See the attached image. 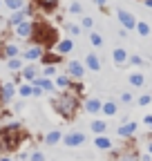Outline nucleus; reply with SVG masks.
I'll return each mask as SVG.
<instances>
[{"label":"nucleus","instance_id":"3c124183","mask_svg":"<svg viewBox=\"0 0 152 161\" xmlns=\"http://www.w3.org/2000/svg\"><path fill=\"white\" fill-rule=\"evenodd\" d=\"M0 108H3V105H0ZM0 116H3V110H0Z\"/></svg>","mask_w":152,"mask_h":161},{"label":"nucleus","instance_id":"4c0bfd02","mask_svg":"<svg viewBox=\"0 0 152 161\" xmlns=\"http://www.w3.org/2000/svg\"><path fill=\"white\" fill-rule=\"evenodd\" d=\"M29 161H47V157H45L41 150H31V154H29Z\"/></svg>","mask_w":152,"mask_h":161},{"label":"nucleus","instance_id":"0eeeda50","mask_svg":"<svg viewBox=\"0 0 152 161\" xmlns=\"http://www.w3.org/2000/svg\"><path fill=\"white\" fill-rule=\"evenodd\" d=\"M87 143V136L81 130H72L67 134H63V146L65 148H83Z\"/></svg>","mask_w":152,"mask_h":161},{"label":"nucleus","instance_id":"a18cd8bd","mask_svg":"<svg viewBox=\"0 0 152 161\" xmlns=\"http://www.w3.org/2000/svg\"><path fill=\"white\" fill-rule=\"evenodd\" d=\"M0 161H14V157H9V154L3 152V154H0Z\"/></svg>","mask_w":152,"mask_h":161},{"label":"nucleus","instance_id":"f03ea898","mask_svg":"<svg viewBox=\"0 0 152 161\" xmlns=\"http://www.w3.org/2000/svg\"><path fill=\"white\" fill-rule=\"evenodd\" d=\"M23 125L20 123H5L0 128V146H3L5 152H16L23 146Z\"/></svg>","mask_w":152,"mask_h":161},{"label":"nucleus","instance_id":"ea45409f","mask_svg":"<svg viewBox=\"0 0 152 161\" xmlns=\"http://www.w3.org/2000/svg\"><path fill=\"white\" fill-rule=\"evenodd\" d=\"M143 125L148 128V132H152V114H145L143 116Z\"/></svg>","mask_w":152,"mask_h":161},{"label":"nucleus","instance_id":"603ef678","mask_svg":"<svg viewBox=\"0 0 152 161\" xmlns=\"http://www.w3.org/2000/svg\"><path fill=\"white\" fill-rule=\"evenodd\" d=\"M0 7H3V0H0Z\"/></svg>","mask_w":152,"mask_h":161},{"label":"nucleus","instance_id":"c85d7f7f","mask_svg":"<svg viewBox=\"0 0 152 161\" xmlns=\"http://www.w3.org/2000/svg\"><path fill=\"white\" fill-rule=\"evenodd\" d=\"M61 0H31V5H36L38 9H45V11H52Z\"/></svg>","mask_w":152,"mask_h":161},{"label":"nucleus","instance_id":"a878e982","mask_svg":"<svg viewBox=\"0 0 152 161\" xmlns=\"http://www.w3.org/2000/svg\"><path fill=\"white\" fill-rule=\"evenodd\" d=\"M63 60L61 54H56V52H45V56L41 58V65H58Z\"/></svg>","mask_w":152,"mask_h":161},{"label":"nucleus","instance_id":"39448f33","mask_svg":"<svg viewBox=\"0 0 152 161\" xmlns=\"http://www.w3.org/2000/svg\"><path fill=\"white\" fill-rule=\"evenodd\" d=\"M45 52H47V47H45V45L31 43V45H27V47L20 52V56H23L25 63H38V60H41V58L45 56Z\"/></svg>","mask_w":152,"mask_h":161},{"label":"nucleus","instance_id":"c756f323","mask_svg":"<svg viewBox=\"0 0 152 161\" xmlns=\"http://www.w3.org/2000/svg\"><path fill=\"white\" fill-rule=\"evenodd\" d=\"M65 29H67V34L72 36V38H79L85 29L81 27V23H65Z\"/></svg>","mask_w":152,"mask_h":161},{"label":"nucleus","instance_id":"4468645a","mask_svg":"<svg viewBox=\"0 0 152 161\" xmlns=\"http://www.w3.org/2000/svg\"><path fill=\"white\" fill-rule=\"evenodd\" d=\"M137 128H139L137 121H123V123L117 128V134H119L121 139H132V136L137 134Z\"/></svg>","mask_w":152,"mask_h":161},{"label":"nucleus","instance_id":"aec40b11","mask_svg":"<svg viewBox=\"0 0 152 161\" xmlns=\"http://www.w3.org/2000/svg\"><path fill=\"white\" fill-rule=\"evenodd\" d=\"M43 143L45 146H58V143H63V132L61 130H49L45 136H43Z\"/></svg>","mask_w":152,"mask_h":161},{"label":"nucleus","instance_id":"4be33fe9","mask_svg":"<svg viewBox=\"0 0 152 161\" xmlns=\"http://www.w3.org/2000/svg\"><path fill=\"white\" fill-rule=\"evenodd\" d=\"M94 148L96 150H112L114 143H112V139L107 134H94Z\"/></svg>","mask_w":152,"mask_h":161},{"label":"nucleus","instance_id":"412c9836","mask_svg":"<svg viewBox=\"0 0 152 161\" xmlns=\"http://www.w3.org/2000/svg\"><path fill=\"white\" fill-rule=\"evenodd\" d=\"M101 114L105 119H112L119 114V101H103V108H101Z\"/></svg>","mask_w":152,"mask_h":161},{"label":"nucleus","instance_id":"6e6552de","mask_svg":"<svg viewBox=\"0 0 152 161\" xmlns=\"http://www.w3.org/2000/svg\"><path fill=\"white\" fill-rule=\"evenodd\" d=\"M117 20L121 23V27H123V29H128V31H134V29H137V23H139V18L132 14V11L123 9V7H119V9H117Z\"/></svg>","mask_w":152,"mask_h":161},{"label":"nucleus","instance_id":"58836bf2","mask_svg":"<svg viewBox=\"0 0 152 161\" xmlns=\"http://www.w3.org/2000/svg\"><path fill=\"white\" fill-rule=\"evenodd\" d=\"M69 14L83 16V5H81V3H72V5H69Z\"/></svg>","mask_w":152,"mask_h":161},{"label":"nucleus","instance_id":"f704fd0d","mask_svg":"<svg viewBox=\"0 0 152 161\" xmlns=\"http://www.w3.org/2000/svg\"><path fill=\"white\" fill-rule=\"evenodd\" d=\"M132 101H134V94H132V92H121V94H119V103H123V105H130Z\"/></svg>","mask_w":152,"mask_h":161},{"label":"nucleus","instance_id":"8fccbe9b","mask_svg":"<svg viewBox=\"0 0 152 161\" xmlns=\"http://www.w3.org/2000/svg\"><path fill=\"white\" fill-rule=\"evenodd\" d=\"M3 152H5V150H3V146H0V154H3Z\"/></svg>","mask_w":152,"mask_h":161},{"label":"nucleus","instance_id":"a211bd4d","mask_svg":"<svg viewBox=\"0 0 152 161\" xmlns=\"http://www.w3.org/2000/svg\"><path fill=\"white\" fill-rule=\"evenodd\" d=\"M54 85H56V92H65V90H72L74 80L63 72V74H56V76H54Z\"/></svg>","mask_w":152,"mask_h":161},{"label":"nucleus","instance_id":"de8ad7c7","mask_svg":"<svg viewBox=\"0 0 152 161\" xmlns=\"http://www.w3.org/2000/svg\"><path fill=\"white\" fill-rule=\"evenodd\" d=\"M128 34H130V31H128V29H123V27H121V29H119V36H121V38H128Z\"/></svg>","mask_w":152,"mask_h":161},{"label":"nucleus","instance_id":"cd10ccee","mask_svg":"<svg viewBox=\"0 0 152 161\" xmlns=\"http://www.w3.org/2000/svg\"><path fill=\"white\" fill-rule=\"evenodd\" d=\"M87 40H90V45H92L94 49H99V47H103V43H105V40H103V36H101L99 31H94V29H92V31L87 34Z\"/></svg>","mask_w":152,"mask_h":161},{"label":"nucleus","instance_id":"7c9ffc66","mask_svg":"<svg viewBox=\"0 0 152 161\" xmlns=\"http://www.w3.org/2000/svg\"><path fill=\"white\" fill-rule=\"evenodd\" d=\"M3 5H5V9H9V11H18V9H23V7L27 5V0H3Z\"/></svg>","mask_w":152,"mask_h":161},{"label":"nucleus","instance_id":"c03bdc74","mask_svg":"<svg viewBox=\"0 0 152 161\" xmlns=\"http://www.w3.org/2000/svg\"><path fill=\"white\" fill-rule=\"evenodd\" d=\"M141 157V161H152V154L150 152H145V154H139Z\"/></svg>","mask_w":152,"mask_h":161},{"label":"nucleus","instance_id":"20e7f679","mask_svg":"<svg viewBox=\"0 0 152 161\" xmlns=\"http://www.w3.org/2000/svg\"><path fill=\"white\" fill-rule=\"evenodd\" d=\"M16 96H18V83L16 80L0 83V105H11Z\"/></svg>","mask_w":152,"mask_h":161},{"label":"nucleus","instance_id":"2eb2a0df","mask_svg":"<svg viewBox=\"0 0 152 161\" xmlns=\"http://www.w3.org/2000/svg\"><path fill=\"white\" fill-rule=\"evenodd\" d=\"M81 108H83V112H87V114H101L103 101L96 98V96H90V98H85L83 103H81Z\"/></svg>","mask_w":152,"mask_h":161},{"label":"nucleus","instance_id":"7ed1b4c3","mask_svg":"<svg viewBox=\"0 0 152 161\" xmlns=\"http://www.w3.org/2000/svg\"><path fill=\"white\" fill-rule=\"evenodd\" d=\"M34 11H36V5H31V3H27L23 9H18V11H11V14H9V18H7V27H9V29H14L16 25H20L23 20L34 18Z\"/></svg>","mask_w":152,"mask_h":161},{"label":"nucleus","instance_id":"bb28decb","mask_svg":"<svg viewBox=\"0 0 152 161\" xmlns=\"http://www.w3.org/2000/svg\"><path fill=\"white\" fill-rule=\"evenodd\" d=\"M31 94H34L31 83H27V80H20V83H18V96L27 101V98H31Z\"/></svg>","mask_w":152,"mask_h":161},{"label":"nucleus","instance_id":"a19ab883","mask_svg":"<svg viewBox=\"0 0 152 161\" xmlns=\"http://www.w3.org/2000/svg\"><path fill=\"white\" fill-rule=\"evenodd\" d=\"M31 87H34V94H31V96H36V98L45 96V92H43V87H41V85H31Z\"/></svg>","mask_w":152,"mask_h":161},{"label":"nucleus","instance_id":"b1692460","mask_svg":"<svg viewBox=\"0 0 152 161\" xmlns=\"http://www.w3.org/2000/svg\"><path fill=\"white\" fill-rule=\"evenodd\" d=\"M128 83H130L132 87H143V85H145V74H141V72H130V74H128Z\"/></svg>","mask_w":152,"mask_h":161},{"label":"nucleus","instance_id":"1a4fd4ad","mask_svg":"<svg viewBox=\"0 0 152 161\" xmlns=\"http://www.w3.org/2000/svg\"><path fill=\"white\" fill-rule=\"evenodd\" d=\"M110 161H141V157H139V152H137L134 148L125 146V148L114 150L112 157H110Z\"/></svg>","mask_w":152,"mask_h":161},{"label":"nucleus","instance_id":"c9c22d12","mask_svg":"<svg viewBox=\"0 0 152 161\" xmlns=\"http://www.w3.org/2000/svg\"><path fill=\"white\" fill-rule=\"evenodd\" d=\"M130 65H134V67H141L145 60H143V56H139V54H130V60H128Z\"/></svg>","mask_w":152,"mask_h":161},{"label":"nucleus","instance_id":"e433bc0d","mask_svg":"<svg viewBox=\"0 0 152 161\" xmlns=\"http://www.w3.org/2000/svg\"><path fill=\"white\" fill-rule=\"evenodd\" d=\"M137 103H139L141 108H148V105L152 103V94H141V96L137 98Z\"/></svg>","mask_w":152,"mask_h":161},{"label":"nucleus","instance_id":"423d86ee","mask_svg":"<svg viewBox=\"0 0 152 161\" xmlns=\"http://www.w3.org/2000/svg\"><path fill=\"white\" fill-rule=\"evenodd\" d=\"M85 72H87V67H85L83 60H76V58L67 60V65H65V74H67L72 80H83Z\"/></svg>","mask_w":152,"mask_h":161},{"label":"nucleus","instance_id":"ddd939ff","mask_svg":"<svg viewBox=\"0 0 152 161\" xmlns=\"http://www.w3.org/2000/svg\"><path fill=\"white\" fill-rule=\"evenodd\" d=\"M74 38L72 36H67V38H58V40H56V43H54V52L56 54H61V56H69L72 52H74Z\"/></svg>","mask_w":152,"mask_h":161},{"label":"nucleus","instance_id":"473e14b6","mask_svg":"<svg viewBox=\"0 0 152 161\" xmlns=\"http://www.w3.org/2000/svg\"><path fill=\"white\" fill-rule=\"evenodd\" d=\"M41 74L47 76V78H54L56 74H58V65H43L41 67Z\"/></svg>","mask_w":152,"mask_h":161},{"label":"nucleus","instance_id":"79ce46f5","mask_svg":"<svg viewBox=\"0 0 152 161\" xmlns=\"http://www.w3.org/2000/svg\"><path fill=\"white\" fill-rule=\"evenodd\" d=\"M29 150H18V159H20V161H29Z\"/></svg>","mask_w":152,"mask_h":161},{"label":"nucleus","instance_id":"f3484780","mask_svg":"<svg viewBox=\"0 0 152 161\" xmlns=\"http://www.w3.org/2000/svg\"><path fill=\"white\" fill-rule=\"evenodd\" d=\"M128 60H130V52L128 49H123V47H114L112 49V63L117 67H125Z\"/></svg>","mask_w":152,"mask_h":161},{"label":"nucleus","instance_id":"9d476101","mask_svg":"<svg viewBox=\"0 0 152 161\" xmlns=\"http://www.w3.org/2000/svg\"><path fill=\"white\" fill-rule=\"evenodd\" d=\"M16 56H20V45L14 43V40H0V58L9 60Z\"/></svg>","mask_w":152,"mask_h":161},{"label":"nucleus","instance_id":"09e8293b","mask_svg":"<svg viewBox=\"0 0 152 161\" xmlns=\"http://www.w3.org/2000/svg\"><path fill=\"white\" fill-rule=\"evenodd\" d=\"M141 3H143V5H145L148 9H152V0H141Z\"/></svg>","mask_w":152,"mask_h":161},{"label":"nucleus","instance_id":"5701e85b","mask_svg":"<svg viewBox=\"0 0 152 161\" xmlns=\"http://www.w3.org/2000/svg\"><path fill=\"white\" fill-rule=\"evenodd\" d=\"M23 65H25L23 56H16V58H9V60H5V67H7L11 74H18V72L23 69Z\"/></svg>","mask_w":152,"mask_h":161},{"label":"nucleus","instance_id":"37998d69","mask_svg":"<svg viewBox=\"0 0 152 161\" xmlns=\"http://www.w3.org/2000/svg\"><path fill=\"white\" fill-rule=\"evenodd\" d=\"M94 5L101 7V9H105V7H107V0H94Z\"/></svg>","mask_w":152,"mask_h":161},{"label":"nucleus","instance_id":"6ab92c4d","mask_svg":"<svg viewBox=\"0 0 152 161\" xmlns=\"http://www.w3.org/2000/svg\"><path fill=\"white\" fill-rule=\"evenodd\" d=\"M31 85H41L45 94H52V96L56 94V85H54V78H47V76H43V74H41V76H38V78L34 80V83H31Z\"/></svg>","mask_w":152,"mask_h":161},{"label":"nucleus","instance_id":"2f4dec72","mask_svg":"<svg viewBox=\"0 0 152 161\" xmlns=\"http://www.w3.org/2000/svg\"><path fill=\"white\" fill-rule=\"evenodd\" d=\"M141 38H148L150 36V31H152V27L148 25V20H139V23H137V29H134Z\"/></svg>","mask_w":152,"mask_h":161},{"label":"nucleus","instance_id":"dca6fc26","mask_svg":"<svg viewBox=\"0 0 152 161\" xmlns=\"http://www.w3.org/2000/svg\"><path fill=\"white\" fill-rule=\"evenodd\" d=\"M83 63H85V67H87L90 72H101V67H103L101 56H99L96 52H87L85 58H83Z\"/></svg>","mask_w":152,"mask_h":161},{"label":"nucleus","instance_id":"f257e3e1","mask_svg":"<svg viewBox=\"0 0 152 161\" xmlns=\"http://www.w3.org/2000/svg\"><path fill=\"white\" fill-rule=\"evenodd\" d=\"M52 108L65 121H72L76 116V112H79V108H81V96H79V92H74V90L58 92V94L52 96Z\"/></svg>","mask_w":152,"mask_h":161},{"label":"nucleus","instance_id":"72a5a7b5","mask_svg":"<svg viewBox=\"0 0 152 161\" xmlns=\"http://www.w3.org/2000/svg\"><path fill=\"white\" fill-rule=\"evenodd\" d=\"M79 23H81V27H83L85 31H92V29H94V18H92V16H81Z\"/></svg>","mask_w":152,"mask_h":161},{"label":"nucleus","instance_id":"49530a36","mask_svg":"<svg viewBox=\"0 0 152 161\" xmlns=\"http://www.w3.org/2000/svg\"><path fill=\"white\" fill-rule=\"evenodd\" d=\"M145 150L152 154V139H148V141H145Z\"/></svg>","mask_w":152,"mask_h":161},{"label":"nucleus","instance_id":"9b49d317","mask_svg":"<svg viewBox=\"0 0 152 161\" xmlns=\"http://www.w3.org/2000/svg\"><path fill=\"white\" fill-rule=\"evenodd\" d=\"M34 20H36V18H27V20H23L20 25H16V27H14L16 38H23V40H29V43H31V36H34Z\"/></svg>","mask_w":152,"mask_h":161},{"label":"nucleus","instance_id":"393cba45","mask_svg":"<svg viewBox=\"0 0 152 161\" xmlns=\"http://www.w3.org/2000/svg\"><path fill=\"white\" fill-rule=\"evenodd\" d=\"M90 130L94 134H107V121L105 119H94L90 123Z\"/></svg>","mask_w":152,"mask_h":161},{"label":"nucleus","instance_id":"f8f14e48","mask_svg":"<svg viewBox=\"0 0 152 161\" xmlns=\"http://www.w3.org/2000/svg\"><path fill=\"white\" fill-rule=\"evenodd\" d=\"M18 74H20L23 80H27V83H34V80L41 76V65H38V63H25L23 69L18 72Z\"/></svg>","mask_w":152,"mask_h":161}]
</instances>
